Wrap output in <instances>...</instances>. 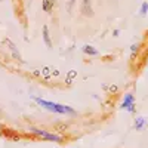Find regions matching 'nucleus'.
Segmentation results:
<instances>
[{
    "instance_id": "nucleus-7",
    "label": "nucleus",
    "mask_w": 148,
    "mask_h": 148,
    "mask_svg": "<svg viewBox=\"0 0 148 148\" xmlns=\"http://www.w3.org/2000/svg\"><path fill=\"white\" fill-rule=\"evenodd\" d=\"M147 127V119L145 117H136L135 119V129L136 130H144Z\"/></svg>"
},
{
    "instance_id": "nucleus-2",
    "label": "nucleus",
    "mask_w": 148,
    "mask_h": 148,
    "mask_svg": "<svg viewBox=\"0 0 148 148\" xmlns=\"http://www.w3.org/2000/svg\"><path fill=\"white\" fill-rule=\"evenodd\" d=\"M30 132L33 135H36V136H39L45 141H49V142H58L61 144L64 141L62 136H59V135L56 133H51V132H47V130H42V129H37V127H30Z\"/></svg>"
},
{
    "instance_id": "nucleus-14",
    "label": "nucleus",
    "mask_w": 148,
    "mask_h": 148,
    "mask_svg": "<svg viewBox=\"0 0 148 148\" xmlns=\"http://www.w3.org/2000/svg\"><path fill=\"white\" fill-rule=\"evenodd\" d=\"M0 2H2V0H0Z\"/></svg>"
},
{
    "instance_id": "nucleus-1",
    "label": "nucleus",
    "mask_w": 148,
    "mask_h": 148,
    "mask_svg": "<svg viewBox=\"0 0 148 148\" xmlns=\"http://www.w3.org/2000/svg\"><path fill=\"white\" fill-rule=\"evenodd\" d=\"M33 101L36 104H39L42 108L51 111V113H55V114H68V116H76V110L68 107V105H62V104H56V102H52V101H46V99H42L39 96H33Z\"/></svg>"
},
{
    "instance_id": "nucleus-9",
    "label": "nucleus",
    "mask_w": 148,
    "mask_h": 148,
    "mask_svg": "<svg viewBox=\"0 0 148 148\" xmlns=\"http://www.w3.org/2000/svg\"><path fill=\"white\" fill-rule=\"evenodd\" d=\"M42 9L46 12V14H51L53 9V0H43L42 2Z\"/></svg>"
},
{
    "instance_id": "nucleus-11",
    "label": "nucleus",
    "mask_w": 148,
    "mask_h": 148,
    "mask_svg": "<svg viewBox=\"0 0 148 148\" xmlns=\"http://www.w3.org/2000/svg\"><path fill=\"white\" fill-rule=\"evenodd\" d=\"M138 49H139V43H133L132 46H130V51H132V56H135L138 53Z\"/></svg>"
},
{
    "instance_id": "nucleus-6",
    "label": "nucleus",
    "mask_w": 148,
    "mask_h": 148,
    "mask_svg": "<svg viewBox=\"0 0 148 148\" xmlns=\"http://www.w3.org/2000/svg\"><path fill=\"white\" fill-rule=\"evenodd\" d=\"M42 36H43V42H45V45H46L49 49H51V47H52V39H51V33H49L47 25L43 27V30H42Z\"/></svg>"
},
{
    "instance_id": "nucleus-5",
    "label": "nucleus",
    "mask_w": 148,
    "mask_h": 148,
    "mask_svg": "<svg viewBox=\"0 0 148 148\" xmlns=\"http://www.w3.org/2000/svg\"><path fill=\"white\" fill-rule=\"evenodd\" d=\"M132 104H135V96H133L132 93H126L125 98H123V102H121L120 108H121V110H126V108L130 107Z\"/></svg>"
},
{
    "instance_id": "nucleus-10",
    "label": "nucleus",
    "mask_w": 148,
    "mask_h": 148,
    "mask_svg": "<svg viewBox=\"0 0 148 148\" xmlns=\"http://www.w3.org/2000/svg\"><path fill=\"white\" fill-rule=\"evenodd\" d=\"M147 12H148V2H144V3L141 5V9H139V15L145 16Z\"/></svg>"
},
{
    "instance_id": "nucleus-4",
    "label": "nucleus",
    "mask_w": 148,
    "mask_h": 148,
    "mask_svg": "<svg viewBox=\"0 0 148 148\" xmlns=\"http://www.w3.org/2000/svg\"><path fill=\"white\" fill-rule=\"evenodd\" d=\"M5 43H6V46L10 49V52H12V56H14L15 59H19L21 61V55H19V51H18V47L15 46V43L12 42L10 39H6L5 40Z\"/></svg>"
},
{
    "instance_id": "nucleus-3",
    "label": "nucleus",
    "mask_w": 148,
    "mask_h": 148,
    "mask_svg": "<svg viewBox=\"0 0 148 148\" xmlns=\"http://www.w3.org/2000/svg\"><path fill=\"white\" fill-rule=\"evenodd\" d=\"M80 12L84 16H92L93 15V9H92V0H83Z\"/></svg>"
},
{
    "instance_id": "nucleus-13",
    "label": "nucleus",
    "mask_w": 148,
    "mask_h": 148,
    "mask_svg": "<svg viewBox=\"0 0 148 148\" xmlns=\"http://www.w3.org/2000/svg\"><path fill=\"white\" fill-rule=\"evenodd\" d=\"M67 3H68V9L71 10V8L74 6V3H76V0H67Z\"/></svg>"
},
{
    "instance_id": "nucleus-12",
    "label": "nucleus",
    "mask_w": 148,
    "mask_h": 148,
    "mask_svg": "<svg viewBox=\"0 0 148 148\" xmlns=\"http://www.w3.org/2000/svg\"><path fill=\"white\" fill-rule=\"evenodd\" d=\"M126 110H127V113H135V111H136V107H135V104H132V105L127 107Z\"/></svg>"
},
{
    "instance_id": "nucleus-8",
    "label": "nucleus",
    "mask_w": 148,
    "mask_h": 148,
    "mask_svg": "<svg viewBox=\"0 0 148 148\" xmlns=\"http://www.w3.org/2000/svg\"><path fill=\"white\" fill-rule=\"evenodd\" d=\"M83 52H84L86 55H89V56H98V55H99V52H98L96 49H95L93 46H90V45L83 46Z\"/></svg>"
}]
</instances>
